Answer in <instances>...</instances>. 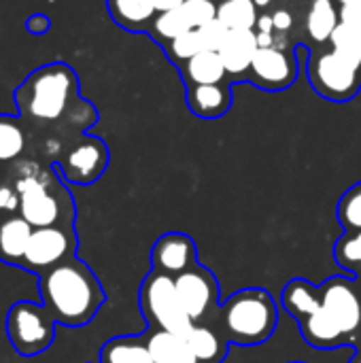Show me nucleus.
<instances>
[{
    "label": "nucleus",
    "mask_w": 361,
    "mask_h": 363,
    "mask_svg": "<svg viewBox=\"0 0 361 363\" xmlns=\"http://www.w3.org/2000/svg\"><path fill=\"white\" fill-rule=\"evenodd\" d=\"M13 100L28 136L34 138L60 125L81 102L79 77L66 62L38 66L15 87Z\"/></svg>",
    "instance_id": "f257e3e1"
},
{
    "label": "nucleus",
    "mask_w": 361,
    "mask_h": 363,
    "mask_svg": "<svg viewBox=\"0 0 361 363\" xmlns=\"http://www.w3.org/2000/svg\"><path fill=\"white\" fill-rule=\"evenodd\" d=\"M38 294L47 317L66 328L87 325L106 300L98 277L79 257L38 274Z\"/></svg>",
    "instance_id": "f03ea898"
},
{
    "label": "nucleus",
    "mask_w": 361,
    "mask_h": 363,
    "mask_svg": "<svg viewBox=\"0 0 361 363\" xmlns=\"http://www.w3.org/2000/svg\"><path fill=\"white\" fill-rule=\"evenodd\" d=\"M64 179L53 164L40 166L36 160H21L13 181L19 191V215L32 228H72L74 202Z\"/></svg>",
    "instance_id": "7ed1b4c3"
},
{
    "label": "nucleus",
    "mask_w": 361,
    "mask_h": 363,
    "mask_svg": "<svg viewBox=\"0 0 361 363\" xmlns=\"http://www.w3.org/2000/svg\"><path fill=\"white\" fill-rule=\"evenodd\" d=\"M279 321L277 304L264 289L236 291L221 313V323L228 338L240 347H253L266 342Z\"/></svg>",
    "instance_id": "20e7f679"
},
{
    "label": "nucleus",
    "mask_w": 361,
    "mask_h": 363,
    "mask_svg": "<svg viewBox=\"0 0 361 363\" xmlns=\"http://www.w3.org/2000/svg\"><path fill=\"white\" fill-rule=\"evenodd\" d=\"M311 87L330 102H351L361 89V66L330 45L306 49Z\"/></svg>",
    "instance_id": "39448f33"
},
{
    "label": "nucleus",
    "mask_w": 361,
    "mask_h": 363,
    "mask_svg": "<svg viewBox=\"0 0 361 363\" xmlns=\"http://www.w3.org/2000/svg\"><path fill=\"white\" fill-rule=\"evenodd\" d=\"M140 308L145 317L153 325H157V330H164V332H172V334L187 338L196 325L179 300L174 279L157 270H151L147 279L143 281Z\"/></svg>",
    "instance_id": "423d86ee"
},
{
    "label": "nucleus",
    "mask_w": 361,
    "mask_h": 363,
    "mask_svg": "<svg viewBox=\"0 0 361 363\" xmlns=\"http://www.w3.org/2000/svg\"><path fill=\"white\" fill-rule=\"evenodd\" d=\"M40 304L19 300L15 302L4 319V330L11 347L21 357H36L51 349L55 330Z\"/></svg>",
    "instance_id": "0eeeda50"
},
{
    "label": "nucleus",
    "mask_w": 361,
    "mask_h": 363,
    "mask_svg": "<svg viewBox=\"0 0 361 363\" xmlns=\"http://www.w3.org/2000/svg\"><path fill=\"white\" fill-rule=\"evenodd\" d=\"M53 166L66 183L91 185L109 166V147L102 138L83 134L62 151Z\"/></svg>",
    "instance_id": "6e6552de"
},
{
    "label": "nucleus",
    "mask_w": 361,
    "mask_h": 363,
    "mask_svg": "<svg viewBox=\"0 0 361 363\" xmlns=\"http://www.w3.org/2000/svg\"><path fill=\"white\" fill-rule=\"evenodd\" d=\"M77 249V236L72 228L66 225H53V228H34L26 259H23V270L43 274L62 262L74 257Z\"/></svg>",
    "instance_id": "1a4fd4ad"
},
{
    "label": "nucleus",
    "mask_w": 361,
    "mask_h": 363,
    "mask_svg": "<svg viewBox=\"0 0 361 363\" xmlns=\"http://www.w3.org/2000/svg\"><path fill=\"white\" fill-rule=\"evenodd\" d=\"M300 74V62L296 49L260 47L247 74V83L264 91H285Z\"/></svg>",
    "instance_id": "9d476101"
},
{
    "label": "nucleus",
    "mask_w": 361,
    "mask_h": 363,
    "mask_svg": "<svg viewBox=\"0 0 361 363\" xmlns=\"http://www.w3.org/2000/svg\"><path fill=\"white\" fill-rule=\"evenodd\" d=\"M319 291H321V311L340 328L345 336L355 334L361 325V300L351 281L343 277H334Z\"/></svg>",
    "instance_id": "9b49d317"
},
{
    "label": "nucleus",
    "mask_w": 361,
    "mask_h": 363,
    "mask_svg": "<svg viewBox=\"0 0 361 363\" xmlns=\"http://www.w3.org/2000/svg\"><path fill=\"white\" fill-rule=\"evenodd\" d=\"M174 287H177V294L185 313L189 315L194 323L209 315V311L215 306L217 296H219L215 277L200 266H194L185 270L183 274L174 277Z\"/></svg>",
    "instance_id": "f8f14e48"
},
{
    "label": "nucleus",
    "mask_w": 361,
    "mask_h": 363,
    "mask_svg": "<svg viewBox=\"0 0 361 363\" xmlns=\"http://www.w3.org/2000/svg\"><path fill=\"white\" fill-rule=\"evenodd\" d=\"M257 49H260V43H257L255 30H228L223 45L219 47V55L234 85L247 83V74H249V68L253 64Z\"/></svg>",
    "instance_id": "ddd939ff"
},
{
    "label": "nucleus",
    "mask_w": 361,
    "mask_h": 363,
    "mask_svg": "<svg viewBox=\"0 0 361 363\" xmlns=\"http://www.w3.org/2000/svg\"><path fill=\"white\" fill-rule=\"evenodd\" d=\"M151 262L153 270L168 277H179L196 266V245L185 234H166L153 245Z\"/></svg>",
    "instance_id": "4468645a"
},
{
    "label": "nucleus",
    "mask_w": 361,
    "mask_h": 363,
    "mask_svg": "<svg viewBox=\"0 0 361 363\" xmlns=\"http://www.w3.org/2000/svg\"><path fill=\"white\" fill-rule=\"evenodd\" d=\"M232 81L213 83V85H191L185 87L187 108L200 119H219L232 106Z\"/></svg>",
    "instance_id": "2eb2a0df"
},
{
    "label": "nucleus",
    "mask_w": 361,
    "mask_h": 363,
    "mask_svg": "<svg viewBox=\"0 0 361 363\" xmlns=\"http://www.w3.org/2000/svg\"><path fill=\"white\" fill-rule=\"evenodd\" d=\"M338 23H340V9L336 6L334 0H304L306 49L328 45Z\"/></svg>",
    "instance_id": "dca6fc26"
},
{
    "label": "nucleus",
    "mask_w": 361,
    "mask_h": 363,
    "mask_svg": "<svg viewBox=\"0 0 361 363\" xmlns=\"http://www.w3.org/2000/svg\"><path fill=\"white\" fill-rule=\"evenodd\" d=\"M34 228L21 215L0 217V262L23 268L28 242Z\"/></svg>",
    "instance_id": "f3484780"
},
{
    "label": "nucleus",
    "mask_w": 361,
    "mask_h": 363,
    "mask_svg": "<svg viewBox=\"0 0 361 363\" xmlns=\"http://www.w3.org/2000/svg\"><path fill=\"white\" fill-rule=\"evenodd\" d=\"M109 17L128 32H145L151 28L157 17V9L153 0H106Z\"/></svg>",
    "instance_id": "a211bd4d"
},
{
    "label": "nucleus",
    "mask_w": 361,
    "mask_h": 363,
    "mask_svg": "<svg viewBox=\"0 0 361 363\" xmlns=\"http://www.w3.org/2000/svg\"><path fill=\"white\" fill-rule=\"evenodd\" d=\"M177 68L181 72V79H183L185 87H191V85H213V83L230 81L219 51H202V53L189 57L187 62L179 64Z\"/></svg>",
    "instance_id": "6ab92c4d"
},
{
    "label": "nucleus",
    "mask_w": 361,
    "mask_h": 363,
    "mask_svg": "<svg viewBox=\"0 0 361 363\" xmlns=\"http://www.w3.org/2000/svg\"><path fill=\"white\" fill-rule=\"evenodd\" d=\"M149 353L155 363H200L185 336L157 330L147 338Z\"/></svg>",
    "instance_id": "aec40b11"
},
{
    "label": "nucleus",
    "mask_w": 361,
    "mask_h": 363,
    "mask_svg": "<svg viewBox=\"0 0 361 363\" xmlns=\"http://www.w3.org/2000/svg\"><path fill=\"white\" fill-rule=\"evenodd\" d=\"M30 136L19 119V115L0 113V164L19 162V157L28 151Z\"/></svg>",
    "instance_id": "412c9836"
},
{
    "label": "nucleus",
    "mask_w": 361,
    "mask_h": 363,
    "mask_svg": "<svg viewBox=\"0 0 361 363\" xmlns=\"http://www.w3.org/2000/svg\"><path fill=\"white\" fill-rule=\"evenodd\" d=\"M100 363H155L147 342H140L138 338L119 336L109 340L100 349Z\"/></svg>",
    "instance_id": "4be33fe9"
},
{
    "label": "nucleus",
    "mask_w": 361,
    "mask_h": 363,
    "mask_svg": "<svg viewBox=\"0 0 361 363\" xmlns=\"http://www.w3.org/2000/svg\"><path fill=\"white\" fill-rule=\"evenodd\" d=\"M302 334L317 349H334L347 338L323 311H317L306 319H302Z\"/></svg>",
    "instance_id": "5701e85b"
},
{
    "label": "nucleus",
    "mask_w": 361,
    "mask_h": 363,
    "mask_svg": "<svg viewBox=\"0 0 361 363\" xmlns=\"http://www.w3.org/2000/svg\"><path fill=\"white\" fill-rule=\"evenodd\" d=\"M283 304L289 311V315L298 317L300 321L309 315L321 311V291L311 287L306 281L296 279L291 281L283 291Z\"/></svg>",
    "instance_id": "b1692460"
},
{
    "label": "nucleus",
    "mask_w": 361,
    "mask_h": 363,
    "mask_svg": "<svg viewBox=\"0 0 361 363\" xmlns=\"http://www.w3.org/2000/svg\"><path fill=\"white\" fill-rule=\"evenodd\" d=\"M217 19L228 30H255L260 9L253 0H219Z\"/></svg>",
    "instance_id": "393cba45"
},
{
    "label": "nucleus",
    "mask_w": 361,
    "mask_h": 363,
    "mask_svg": "<svg viewBox=\"0 0 361 363\" xmlns=\"http://www.w3.org/2000/svg\"><path fill=\"white\" fill-rule=\"evenodd\" d=\"M191 30H194V26H191L185 9L179 6V9H172V11L157 13L151 28L147 30V34L162 47V45H166V43L174 40L177 36H181L185 32H191Z\"/></svg>",
    "instance_id": "a878e982"
},
{
    "label": "nucleus",
    "mask_w": 361,
    "mask_h": 363,
    "mask_svg": "<svg viewBox=\"0 0 361 363\" xmlns=\"http://www.w3.org/2000/svg\"><path fill=\"white\" fill-rule=\"evenodd\" d=\"M187 342L200 363H219L226 357V342L211 328L194 325V330L187 336Z\"/></svg>",
    "instance_id": "bb28decb"
},
{
    "label": "nucleus",
    "mask_w": 361,
    "mask_h": 363,
    "mask_svg": "<svg viewBox=\"0 0 361 363\" xmlns=\"http://www.w3.org/2000/svg\"><path fill=\"white\" fill-rule=\"evenodd\" d=\"M164 53L168 55V60L179 66L183 62H187L189 57L198 55L204 51V43H202V36H200V30H191V32H185L181 36H177L174 40L162 45Z\"/></svg>",
    "instance_id": "cd10ccee"
},
{
    "label": "nucleus",
    "mask_w": 361,
    "mask_h": 363,
    "mask_svg": "<svg viewBox=\"0 0 361 363\" xmlns=\"http://www.w3.org/2000/svg\"><path fill=\"white\" fill-rule=\"evenodd\" d=\"M328 45L361 66V30H355V28L340 21L336 26V30L332 32Z\"/></svg>",
    "instance_id": "c85d7f7f"
},
{
    "label": "nucleus",
    "mask_w": 361,
    "mask_h": 363,
    "mask_svg": "<svg viewBox=\"0 0 361 363\" xmlns=\"http://www.w3.org/2000/svg\"><path fill=\"white\" fill-rule=\"evenodd\" d=\"M336 215L347 232H361V183L353 185L340 198Z\"/></svg>",
    "instance_id": "c756f323"
},
{
    "label": "nucleus",
    "mask_w": 361,
    "mask_h": 363,
    "mask_svg": "<svg viewBox=\"0 0 361 363\" xmlns=\"http://www.w3.org/2000/svg\"><path fill=\"white\" fill-rule=\"evenodd\" d=\"M336 262L347 268H361V232H349L336 242Z\"/></svg>",
    "instance_id": "7c9ffc66"
},
{
    "label": "nucleus",
    "mask_w": 361,
    "mask_h": 363,
    "mask_svg": "<svg viewBox=\"0 0 361 363\" xmlns=\"http://www.w3.org/2000/svg\"><path fill=\"white\" fill-rule=\"evenodd\" d=\"M217 6H219V0H185L183 2V9L194 26V30L217 19Z\"/></svg>",
    "instance_id": "2f4dec72"
},
{
    "label": "nucleus",
    "mask_w": 361,
    "mask_h": 363,
    "mask_svg": "<svg viewBox=\"0 0 361 363\" xmlns=\"http://www.w3.org/2000/svg\"><path fill=\"white\" fill-rule=\"evenodd\" d=\"M198 30H200L202 43H204V51H219V47L223 45V38L228 34V28L219 19H213L211 23H206Z\"/></svg>",
    "instance_id": "473e14b6"
},
{
    "label": "nucleus",
    "mask_w": 361,
    "mask_h": 363,
    "mask_svg": "<svg viewBox=\"0 0 361 363\" xmlns=\"http://www.w3.org/2000/svg\"><path fill=\"white\" fill-rule=\"evenodd\" d=\"M19 215V191L13 183L0 185V217Z\"/></svg>",
    "instance_id": "72a5a7b5"
},
{
    "label": "nucleus",
    "mask_w": 361,
    "mask_h": 363,
    "mask_svg": "<svg viewBox=\"0 0 361 363\" xmlns=\"http://www.w3.org/2000/svg\"><path fill=\"white\" fill-rule=\"evenodd\" d=\"M26 30L34 36H43L51 30V19L43 13H34L26 19Z\"/></svg>",
    "instance_id": "f704fd0d"
},
{
    "label": "nucleus",
    "mask_w": 361,
    "mask_h": 363,
    "mask_svg": "<svg viewBox=\"0 0 361 363\" xmlns=\"http://www.w3.org/2000/svg\"><path fill=\"white\" fill-rule=\"evenodd\" d=\"M340 21L361 30V6H340Z\"/></svg>",
    "instance_id": "c9c22d12"
},
{
    "label": "nucleus",
    "mask_w": 361,
    "mask_h": 363,
    "mask_svg": "<svg viewBox=\"0 0 361 363\" xmlns=\"http://www.w3.org/2000/svg\"><path fill=\"white\" fill-rule=\"evenodd\" d=\"M183 2H185V0H153V4H155L157 13H164V11L179 9V6H183Z\"/></svg>",
    "instance_id": "e433bc0d"
},
{
    "label": "nucleus",
    "mask_w": 361,
    "mask_h": 363,
    "mask_svg": "<svg viewBox=\"0 0 361 363\" xmlns=\"http://www.w3.org/2000/svg\"><path fill=\"white\" fill-rule=\"evenodd\" d=\"M336 6H361V0H334Z\"/></svg>",
    "instance_id": "4c0bfd02"
},
{
    "label": "nucleus",
    "mask_w": 361,
    "mask_h": 363,
    "mask_svg": "<svg viewBox=\"0 0 361 363\" xmlns=\"http://www.w3.org/2000/svg\"><path fill=\"white\" fill-rule=\"evenodd\" d=\"M351 363H361V355H357V357H355Z\"/></svg>",
    "instance_id": "58836bf2"
},
{
    "label": "nucleus",
    "mask_w": 361,
    "mask_h": 363,
    "mask_svg": "<svg viewBox=\"0 0 361 363\" xmlns=\"http://www.w3.org/2000/svg\"><path fill=\"white\" fill-rule=\"evenodd\" d=\"M360 355H361V345H360Z\"/></svg>",
    "instance_id": "ea45409f"
},
{
    "label": "nucleus",
    "mask_w": 361,
    "mask_h": 363,
    "mask_svg": "<svg viewBox=\"0 0 361 363\" xmlns=\"http://www.w3.org/2000/svg\"><path fill=\"white\" fill-rule=\"evenodd\" d=\"M0 185H2V183H0Z\"/></svg>",
    "instance_id": "a19ab883"
}]
</instances>
